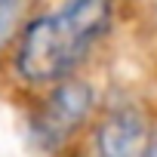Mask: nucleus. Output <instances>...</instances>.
Returning <instances> with one entry per match:
<instances>
[{
	"label": "nucleus",
	"instance_id": "1",
	"mask_svg": "<svg viewBox=\"0 0 157 157\" xmlns=\"http://www.w3.org/2000/svg\"><path fill=\"white\" fill-rule=\"evenodd\" d=\"M114 28V0H65L25 22L13 49V71L31 86L71 77Z\"/></svg>",
	"mask_w": 157,
	"mask_h": 157
},
{
	"label": "nucleus",
	"instance_id": "2",
	"mask_svg": "<svg viewBox=\"0 0 157 157\" xmlns=\"http://www.w3.org/2000/svg\"><path fill=\"white\" fill-rule=\"evenodd\" d=\"M93 105H96V90L86 80H77L71 74L65 80L52 83L28 123L34 145L46 154L62 151L74 139V132L86 123V117L93 114Z\"/></svg>",
	"mask_w": 157,
	"mask_h": 157
},
{
	"label": "nucleus",
	"instance_id": "3",
	"mask_svg": "<svg viewBox=\"0 0 157 157\" xmlns=\"http://www.w3.org/2000/svg\"><path fill=\"white\" fill-rule=\"evenodd\" d=\"M151 132L154 126L136 105H117L99 120L93 151L96 157H145Z\"/></svg>",
	"mask_w": 157,
	"mask_h": 157
},
{
	"label": "nucleus",
	"instance_id": "4",
	"mask_svg": "<svg viewBox=\"0 0 157 157\" xmlns=\"http://www.w3.org/2000/svg\"><path fill=\"white\" fill-rule=\"evenodd\" d=\"M25 3L22 0H0V56H3L13 43H19L25 25H22Z\"/></svg>",
	"mask_w": 157,
	"mask_h": 157
},
{
	"label": "nucleus",
	"instance_id": "5",
	"mask_svg": "<svg viewBox=\"0 0 157 157\" xmlns=\"http://www.w3.org/2000/svg\"><path fill=\"white\" fill-rule=\"evenodd\" d=\"M145 157H157V126H154V132H151V142H148V151H145Z\"/></svg>",
	"mask_w": 157,
	"mask_h": 157
}]
</instances>
